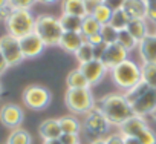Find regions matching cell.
I'll return each instance as SVG.
<instances>
[{"label": "cell", "mask_w": 156, "mask_h": 144, "mask_svg": "<svg viewBox=\"0 0 156 144\" xmlns=\"http://www.w3.org/2000/svg\"><path fill=\"white\" fill-rule=\"evenodd\" d=\"M141 80L147 83L151 89H156V63L141 64Z\"/></svg>", "instance_id": "7402d4cb"}, {"label": "cell", "mask_w": 156, "mask_h": 144, "mask_svg": "<svg viewBox=\"0 0 156 144\" xmlns=\"http://www.w3.org/2000/svg\"><path fill=\"white\" fill-rule=\"evenodd\" d=\"M12 11H14V8H12V6H9V5L3 6L2 9H0V20H2V22H6Z\"/></svg>", "instance_id": "ab89813d"}, {"label": "cell", "mask_w": 156, "mask_h": 144, "mask_svg": "<svg viewBox=\"0 0 156 144\" xmlns=\"http://www.w3.org/2000/svg\"><path fill=\"white\" fill-rule=\"evenodd\" d=\"M57 2L58 0H38V3H43V5H54Z\"/></svg>", "instance_id": "bcb514c9"}, {"label": "cell", "mask_w": 156, "mask_h": 144, "mask_svg": "<svg viewBox=\"0 0 156 144\" xmlns=\"http://www.w3.org/2000/svg\"><path fill=\"white\" fill-rule=\"evenodd\" d=\"M106 142L107 144H126L124 135H121V133H110L109 136H106Z\"/></svg>", "instance_id": "74e56055"}, {"label": "cell", "mask_w": 156, "mask_h": 144, "mask_svg": "<svg viewBox=\"0 0 156 144\" xmlns=\"http://www.w3.org/2000/svg\"><path fill=\"white\" fill-rule=\"evenodd\" d=\"M19 40H20V48H22V54L25 58H35V57L41 55L46 48L44 41L38 37V34L35 31L19 38Z\"/></svg>", "instance_id": "8fae6325"}, {"label": "cell", "mask_w": 156, "mask_h": 144, "mask_svg": "<svg viewBox=\"0 0 156 144\" xmlns=\"http://www.w3.org/2000/svg\"><path fill=\"white\" fill-rule=\"evenodd\" d=\"M38 0H8V5L14 9H31Z\"/></svg>", "instance_id": "836d02e7"}, {"label": "cell", "mask_w": 156, "mask_h": 144, "mask_svg": "<svg viewBox=\"0 0 156 144\" xmlns=\"http://www.w3.org/2000/svg\"><path fill=\"white\" fill-rule=\"evenodd\" d=\"M147 19L151 20V22H156V0H150L148 3V14H147Z\"/></svg>", "instance_id": "f35d334b"}, {"label": "cell", "mask_w": 156, "mask_h": 144, "mask_svg": "<svg viewBox=\"0 0 156 144\" xmlns=\"http://www.w3.org/2000/svg\"><path fill=\"white\" fill-rule=\"evenodd\" d=\"M116 43H119L126 51H133L135 48H138V41L133 38V35L127 31V29H121V31H118V40H116Z\"/></svg>", "instance_id": "4dcf8cb0"}, {"label": "cell", "mask_w": 156, "mask_h": 144, "mask_svg": "<svg viewBox=\"0 0 156 144\" xmlns=\"http://www.w3.org/2000/svg\"><path fill=\"white\" fill-rule=\"evenodd\" d=\"M25 120V112L20 106L14 104V103H6L0 107V123L5 127L14 130L19 129L22 126Z\"/></svg>", "instance_id": "9c48e42d"}, {"label": "cell", "mask_w": 156, "mask_h": 144, "mask_svg": "<svg viewBox=\"0 0 156 144\" xmlns=\"http://www.w3.org/2000/svg\"><path fill=\"white\" fill-rule=\"evenodd\" d=\"M104 2H106V3H107V2H112V0H104Z\"/></svg>", "instance_id": "f907efd6"}, {"label": "cell", "mask_w": 156, "mask_h": 144, "mask_svg": "<svg viewBox=\"0 0 156 144\" xmlns=\"http://www.w3.org/2000/svg\"><path fill=\"white\" fill-rule=\"evenodd\" d=\"M150 0H122L121 8L130 17V20H145L148 14Z\"/></svg>", "instance_id": "5bb4252c"}, {"label": "cell", "mask_w": 156, "mask_h": 144, "mask_svg": "<svg viewBox=\"0 0 156 144\" xmlns=\"http://www.w3.org/2000/svg\"><path fill=\"white\" fill-rule=\"evenodd\" d=\"M8 5V0H0V9H2L3 6H6Z\"/></svg>", "instance_id": "7dc6e473"}, {"label": "cell", "mask_w": 156, "mask_h": 144, "mask_svg": "<svg viewBox=\"0 0 156 144\" xmlns=\"http://www.w3.org/2000/svg\"><path fill=\"white\" fill-rule=\"evenodd\" d=\"M142 63H156V34H148L138 43Z\"/></svg>", "instance_id": "9a60e30c"}, {"label": "cell", "mask_w": 156, "mask_h": 144, "mask_svg": "<svg viewBox=\"0 0 156 144\" xmlns=\"http://www.w3.org/2000/svg\"><path fill=\"white\" fill-rule=\"evenodd\" d=\"M83 127H84L86 133L90 135V136H94V139H95V138H101L104 133L109 132L110 123H109V120L104 117V113L95 107V109L90 110L87 115H84Z\"/></svg>", "instance_id": "52a82bcc"}, {"label": "cell", "mask_w": 156, "mask_h": 144, "mask_svg": "<svg viewBox=\"0 0 156 144\" xmlns=\"http://www.w3.org/2000/svg\"><path fill=\"white\" fill-rule=\"evenodd\" d=\"M64 103L67 109L75 115H87L95 109L97 101L89 89H67L64 94Z\"/></svg>", "instance_id": "277c9868"}, {"label": "cell", "mask_w": 156, "mask_h": 144, "mask_svg": "<svg viewBox=\"0 0 156 144\" xmlns=\"http://www.w3.org/2000/svg\"><path fill=\"white\" fill-rule=\"evenodd\" d=\"M38 37L44 41L46 46H58L61 35H63V26L60 23V19L49 16V14H41L35 19V29H34Z\"/></svg>", "instance_id": "3957f363"}, {"label": "cell", "mask_w": 156, "mask_h": 144, "mask_svg": "<svg viewBox=\"0 0 156 144\" xmlns=\"http://www.w3.org/2000/svg\"><path fill=\"white\" fill-rule=\"evenodd\" d=\"M100 34L106 45H113L118 40V29H115L112 25H103Z\"/></svg>", "instance_id": "1f68e13d"}, {"label": "cell", "mask_w": 156, "mask_h": 144, "mask_svg": "<svg viewBox=\"0 0 156 144\" xmlns=\"http://www.w3.org/2000/svg\"><path fill=\"white\" fill-rule=\"evenodd\" d=\"M23 104L32 110H43L51 104L52 94L48 88L40 86V85H31L23 91L22 95Z\"/></svg>", "instance_id": "8992f818"}, {"label": "cell", "mask_w": 156, "mask_h": 144, "mask_svg": "<svg viewBox=\"0 0 156 144\" xmlns=\"http://www.w3.org/2000/svg\"><path fill=\"white\" fill-rule=\"evenodd\" d=\"M0 52H2L9 66H17L25 60L20 48V40L8 32L0 37Z\"/></svg>", "instance_id": "ba28073f"}, {"label": "cell", "mask_w": 156, "mask_h": 144, "mask_svg": "<svg viewBox=\"0 0 156 144\" xmlns=\"http://www.w3.org/2000/svg\"><path fill=\"white\" fill-rule=\"evenodd\" d=\"M126 29L133 35V38L138 43L148 35V28H147V22L145 20H130V23L127 25Z\"/></svg>", "instance_id": "44dd1931"}, {"label": "cell", "mask_w": 156, "mask_h": 144, "mask_svg": "<svg viewBox=\"0 0 156 144\" xmlns=\"http://www.w3.org/2000/svg\"><path fill=\"white\" fill-rule=\"evenodd\" d=\"M66 85L67 89H89L90 85L86 80V77L83 75V72L80 69H73L70 70L67 77H66Z\"/></svg>", "instance_id": "ffe728a7"}, {"label": "cell", "mask_w": 156, "mask_h": 144, "mask_svg": "<svg viewBox=\"0 0 156 144\" xmlns=\"http://www.w3.org/2000/svg\"><path fill=\"white\" fill-rule=\"evenodd\" d=\"M132 107L136 117L145 118L147 115H151L156 109V89H150L148 92H145L132 104Z\"/></svg>", "instance_id": "4fadbf2b"}, {"label": "cell", "mask_w": 156, "mask_h": 144, "mask_svg": "<svg viewBox=\"0 0 156 144\" xmlns=\"http://www.w3.org/2000/svg\"><path fill=\"white\" fill-rule=\"evenodd\" d=\"M35 19L37 17H34L31 9H14L11 13V16L8 17V20L5 22V26H6L8 34H11L17 38H22V37L34 32Z\"/></svg>", "instance_id": "5b68a950"}, {"label": "cell", "mask_w": 156, "mask_h": 144, "mask_svg": "<svg viewBox=\"0 0 156 144\" xmlns=\"http://www.w3.org/2000/svg\"><path fill=\"white\" fill-rule=\"evenodd\" d=\"M110 75L113 83L121 91H129L133 86H136L141 81V66L135 63L133 60H126L121 64H118L115 69L110 70Z\"/></svg>", "instance_id": "7a4b0ae2"}, {"label": "cell", "mask_w": 156, "mask_h": 144, "mask_svg": "<svg viewBox=\"0 0 156 144\" xmlns=\"http://www.w3.org/2000/svg\"><path fill=\"white\" fill-rule=\"evenodd\" d=\"M73 55L76 57V60H78V63H80V64L87 63V61L94 60V46L86 40L80 48H78V51H76Z\"/></svg>", "instance_id": "f546056e"}, {"label": "cell", "mask_w": 156, "mask_h": 144, "mask_svg": "<svg viewBox=\"0 0 156 144\" xmlns=\"http://www.w3.org/2000/svg\"><path fill=\"white\" fill-rule=\"evenodd\" d=\"M43 144H63L60 139H44Z\"/></svg>", "instance_id": "ee69618b"}, {"label": "cell", "mask_w": 156, "mask_h": 144, "mask_svg": "<svg viewBox=\"0 0 156 144\" xmlns=\"http://www.w3.org/2000/svg\"><path fill=\"white\" fill-rule=\"evenodd\" d=\"M151 117H153V118H154V120H156V109H154V112H153V113H151Z\"/></svg>", "instance_id": "c3c4849f"}, {"label": "cell", "mask_w": 156, "mask_h": 144, "mask_svg": "<svg viewBox=\"0 0 156 144\" xmlns=\"http://www.w3.org/2000/svg\"><path fill=\"white\" fill-rule=\"evenodd\" d=\"M78 69L83 72V75L86 77V80L89 81L90 86L98 85L106 77L107 72H109V69L104 66V63L101 60H95V58L90 60V61H87V63L80 64V66H78Z\"/></svg>", "instance_id": "30bf717a"}, {"label": "cell", "mask_w": 156, "mask_h": 144, "mask_svg": "<svg viewBox=\"0 0 156 144\" xmlns=\"http://www.w3.org/2000/svg\"><path fill=\"white\" fill-rule=\"evenodd\" d=\"M60 141L63 144H80V136L78 133H63L60 136Z\"/></svg>", "instance_id": "e575fe53"}, {"label": "cell", "mask_w": 156, "mask_h": 144, "mask_svg": "<svg viewBox=\"0 0 156 144\" xmlns=\"http://www.w3.org/2000/svg\"><path fill=\"white\" fill-rule=\"evenodd\" d=\"M5 144H32V136L28 130L19 127V129L11 130Z\"/></svg>", "instance_id": "cb8c5ba5"}, {"label": "cell", "mask_w": 156, "mask_h": 144, "mask_svg": "<svg viewBox=\"0 0 156 144\" xmlns=\"http://www.w3.org/2000/svg\"><path fill=\"white\" fill-rule=\"evenodd\" d=\"M38 133L44 139H60L63 135V130L60 127L58 118H48L38 126Z\"/></svg>", "instance_id": "e0dca14e"}, {"label": "cell", "mask_w": 156, "mask_h": 144, "mask_svg": "<svg viewBox=\"0 0 156 144\" xmlns=\"http://www.w3.org/2000/svg\"><path fill=\"white\" fill-rule=\"evenodd\" d=\"M101 31V25L92 17V16H86L83 19V23H81V34L84 35V38L94 35V34H98Z\"/></svg>", "instance_id": "83f0119b"}, {"label": "cell", "mask_w": 156, "mask_h": 144, "mask_svg": "<svg viewBox=\"0 0 156 144\" xmlns=\"http://www.w3.org/2000/svg\"><path fill=\"white\" fill-rule=\"evenodd\" d=\"M84 17H76L70 14H61L60 16V23L63 26V31H81V23Z\"/></svg>", "instance_id": "d4e9b609"}, {"label": "cell", "mask_w": 156, "mask_h": 144, "mask_svg": "<svg viewBox=\"0 0 156 144\" xmlns=\"http://www.w3.org/2000/svg\"><path fill=\"white\" fill-rule=\"evenodd\" d=\"M8 67H9L8 61L5 60V57L2 55V52H0V75H2V74H3V72H5Z\"/></svg>", "instance_id": "b9f144b4"}, {"label": "cell", "mask_w": 156, "mask_h": 144, "mask_svg": "<svg viewBox=\"0 0 156 144\" xmlns=\"http://www.w3.org/2000/svg\"><path fill=\"white\" fill-rule=\"evenodd\" d=\"M61 11L63 14H70L76 17H86L84 0H61Z\"/></svg>", "instance_id": "d6986e66"}, {"label": "cell", "mask_w": 156, "mask_h": 144, "mask_svg": "<svg viewBox=\"0 0 156 144\" xmlns=\"http://www.w3.org/2000/svg\"><path fill=\"white\" fill-rule=\"evenodd\" d=\"M2 91H3V88H2V83H0V95H2Z\"/></svg>", "instance_id": "681fc988"}, {"label": "cell", "mask_w": 156, "mask_h": 144, "mask_svg": "<svg viewBox=\"0 0 156 144\" xmlns=\"http://www.w3.org/2000/svg\"><path fill=\"white\" fill-rule=\"evenodd\" d=\"M144 126H147V121H145V118H142V117H133V118H130V120H127L124 124H121L119 126V133L121 135H124V136H135Z\"/></svg>", "instance_id": "ac0fdd59"}, {"label": "cell", "mask_w": 156, "mask_h": 144, "mask_svg": "<svg viewBox=\"0 0 156 144\" xmlns=\"http://www.w3.org/2000/svg\"><path fill=\"white\" fill-rule=\"evenodd\" d=\"M90 144H107V142H106V138H95Z\"/></svg>", "instance_id": "f6af8a7d"}, {"label": "cell", "mask_w": 156, "mask_h": 144, "mask_svg": "<svg viewBox=\"0 0 156 144\" xmlns=\"http://www.w3.org/2000/svg\"><path fill=\"white\" fill-rule=\"evenodd\" d=\"M127 57H129V51H126L119 43H113V45H109L107 46V49H106L101 61L104 63V66L109 70H112L118 64H121L122 61H126Z\"/></svg>", "instance_id": "7c38bea8"}, {"label": "cell", "mask_w": 156, "mask_h": 144, "mask_svg": "<svg viewBox=\"0 0 156 144\" xmlns=\"http://www.w3.org/2000/svg\"><path fill=\"white\" fill-rule=\"evenodd\" d=\"M58 123H60L63 133H80L81 132V123L72 115H64L58 118Z\"/></svg>", "instance_id": "603a6c76"}, {"label": "cell", "mask_w": 156, "mask_h": 144, "mask_svg": "<svg viewBox=\"0 0 156 144\" xmlns=\"http://www.w3.org/2000/svg\"><path fill=\"white\" fill-rule=\"evenodd\" d=\"M104 3V0H84V6H86V13L87 16H92L94 11Z\"/></svg>", "instance_id": "d590c367"}, {"label": "cell", "mask_w": 156, "mask_h": 144, "mask_svg": "<svg viewBox=\"0 0 156 144\" xmlns=\"http://www.w3.org/2000/svg\"><path fill=\"white\" fill-rule=\"evenodd\" d=\"M124 142L126 144H142L138 138H135V136H124Z\"/></svg>", "instance_id": "7bdbcfd3"}, {"label": "cell", "mask_w": 156, "mask_h": 144, "mask_svg": "<svg viewBox=\"0 0 156 144\" xmlns=\"http://www.w3.org/2000/svg\"><path fill=\"white\" fill-rule=\"evenodd\" d=\"M129 23H130V17L126 14V11H124L121 6H119V8H115L109 25H112L115 29L121 31V29H126Z\"/></svg>", "instance_id": "4316f807"}, {"label": "cell", "mask_w": 156, "mask_h": 144, "mask_svg": "<svg viewBox=\"0 0 156 144\" xmlns=\"http://www.w3.org/2000/svg\"><path fill=\"white\" fill-rule=\"evenodd\" d=\"M86 41L84 35L81 32H76V31H64L63 35H61V40H60V48L69 54H75L78 51L83 43Z\"/></svg>", "instance_id": "2e32d148"}, {"label": "cell", "mask_w": 156, "mask_h": 144, "mask_svg": "<svg viewBox=\"0 0 156 144\" xmlns=\"http://www.w3.org/2000/svg\"><path fill=\"white\" fill-rule=\"evenodd\" d=\"M150 89H151V88H150L147 83H144V81L141 80L136 86H133L132 89H129V91L124 94V97L129 100V103H130V104H133L138 98H141V97H142L145 92H148Z\"/></svg>", "instance_id": "f1b7e54d"}, {"label": "cell", "mask_w": 156, "mask_h": 144, "mask_svg": "<svg viewBox=\"0 0 156 144\" xmlns=\"http://www.w3.org/2000/svg\"><path fill=\"white\" fill-rule=\"evenodd\" d=\"M107 46L109 45H106L104 41L100 43V45H97V46H94V58L95 60H101L103 55H104V52H106V49H107Z\"/></svg>", "instance_id": "8d00e7d4"}, {"label": "cell", "mask_w": 156, "mask_h": 144, "mask_svg": "<svg viewBox=\"0 0 156 144\" xmlns=\"http://www.w3.org/2000/svg\"><path fill=\"white\" fill-rule=\"evenodd\" d=\"M112 14H113V8L109 5V3H103V5H100L95 11H94V14H92V17L103 26V25H109L110 23V19H112Z\"/></svg>", "instance_id": "484cf974"}, {"label": "cell", "mask_w": 156, "mask_h": 144, "mask_svg": "<svg viewBox=\"0 0 156 144\" xmlns=\"http://www.w3.org/2000/svg\"><path fill=\"white\" fill-rule=\"evenodd\" d=\"M135 138H138L142 144H156V133H154L153 129L148 127V124L144 126V127L135 135Z\"/></svg>", "instance_id": "d6a6232c"}, {"label": "cell", "mask_w": 156, "mask_h": 144, "mask_svg": "<svg viewBox=\"0 0 156 144\" xmlns=\"http://www.w3.org/2000/svg\"><path fill=\"white\" fill-rule=\"evenodd\" d=\"M95 107L104 113L110 124L118 127L135 117L133 107L124 97V94H107L97 101Z\"/></svg>", "instance_id": "6da1fadb"}, {"label": "cell", "mask_w": 156, "mask_h": 144, "mask_svg": "<svg viewBox=\"0 0 156 144\" xmlns=\"http://www.w3.org/2000/svg\"><path fill=\"white\" fill-rule=\"evenodd\" d=\"M92 46H97V45H100V43H103V38H101V34L98 32V34H94V35H90V37H87L86 38Z\"/></svg>", "instance_id": "60d3db41"}]
</instances>
